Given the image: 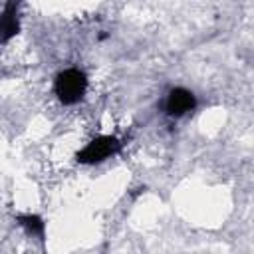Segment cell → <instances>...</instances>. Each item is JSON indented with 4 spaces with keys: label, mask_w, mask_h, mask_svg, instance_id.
Here are the masks:
<instances>
[{
    "label": "cell",
    "mask_w": 254,
    "mask_h": 254,
    "mask_svg": "<svg viewBox=\"0 0 254 254\" xmlns=\"http://www.w3.org/2000/svg\"><path fill=\"white\" fill-rule=\"evenodd\" d=\"M54 91L64 105H73L87 91V75L79 67H67L56 75Z\"/></svg>",
    "instance_id": "1"
},
{
    "label": "cell",
    "mask_w": 254,
    "mask_h": 254,
    "mask_svg": "<svg viewBox=\"0 0 254 254\" xmlns=\"http://www.w3.org/2000/svg\"><path fill=\"white\" fill-rule=\"evenodd\" d=\"M121 149H123V141L119 137H115V135H97L75 155V159L83 165H95V163H101V161L117 155Z\"/></svg>",
    "instance_id": "2"
},
{
    "label": "cell",
    "mask_w": 254,
    "mask_h": 254,
    "mask_svg": "<svg viewBox=\"0 0 254 254\" xmlns=\"http://www.w3.org/2000/svg\"><path fill=\"white\" fill-rule=\"evenodd\" d=\"M196 107V97L185 87H173L165 101V111L171 117H183Z\"/></svg>",
    "instance_id": "3"
},
{
    "label": "cell",
    "mask_w": 254,
    "mask_h": 254,
    "mask_svg": "<svg viewBox=\"0 0 254 254\" xmlns=\"http://www.w3.org/2000/svg\"><path fill=\"white\" fill-rule=\"evenodd\" d=\"M18 0H8L0 14V42H8L18 32Z\"/></svg>",
    "instance_id": "4"
},
{
    "label": "cell",
    "mask_w": 254,
    "mask_h": 254,
    "mask_svg": "<svg viewBox=\"0 0 254 254\" xmlns=\"http://www.w3.org/2000/svg\"><path fill=\"white\" fill-rule=\"evenodd\" d=\"M18 220H20V224H22V226H26V228H28V232L38 234V236H42V234H44V222H42L36 214H20V216H18Z\"/></svg>",
    "instance_id": "5"
}]
</instances>
